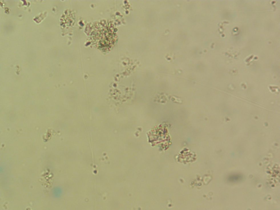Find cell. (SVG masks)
<instances>
[{
	"label": "cell",
	"instance_id": "6da1fadb",
	"mask_svg": "<svg viewBox=\"0 0 280 210\" xmlns=\"http://www.w3.org/2000/svg\"><path fill=\"white\" fill-rule=\"evenodd\" d=\"M52 193L54 197H56V198H58L63 195V189L62 188H61L60 187H59V186L55 187L53 189Z\"/></svg>",
	"mask_w": 280,
	"mask_h": 210
},
{
	"label": "cell",
	"instance_id": "7a4b0ae2",
	"mask_svg": "<svg viewBox=\"0 0 280 210\" xmlns=\"http://www.w3.org/2000/svg\"><path fill=\"white\" fill-rule=\"evenodd\" d=\"M3 171V168L2 166H0V173Z\"/></svg>",
	"mask_w": 280,
	"mask_h": 210
}]
</instances>
